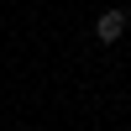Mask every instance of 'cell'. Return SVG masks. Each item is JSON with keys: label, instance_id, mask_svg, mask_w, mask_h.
<instances>
[{"label": "cell", "instance_id": "obj_1", "mask_svg": "<svg viewBox=\"0 0 131 131\" xmlns=\"http://www.w3.org/2000/svg\"><path fill=\"white\" fill-rule=\"evenodd\" d=\"M121 31H126V10H105V16L94 21V37L100 42H121Z\"/></svg>", "mask_w": 131, "mask_h": 131}]
</instances>
